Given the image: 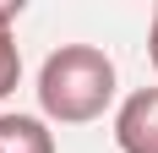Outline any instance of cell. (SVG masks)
Wrapping results in <instances>:
<instances>
[{"mask_svg": "<svg viewBox=\"0 0 158 153\" xmlns=\"http://www.w3.org/2000/svg\"><path fill=\"white\" fill-rule=\"evenodd\" d=\"M114 98V60L98 44H60L38 71V109L60 126L98 120Z\"/></svg>", "mask_w": 158, "mask_h": 153, "instance_id": "cell-1", "label": "cell"}, {"mask_svg": "<svg viewBox=\"0 0 158 153\" xmlns=\"http://www.w3.org/2000/svg\"><path fill=\"white\" fill-rule=\"evenodd\" d=\"M120 153H158V88H136L114 115Z\"/></svg>", "mask_w": 158, "mask_h": 153, "instance_id": "cell-2", "label": "cell"}, {"mask_svg": "<svg viewBox=\"0 0 158 153\" xmlns=\"http://www.w3.org/2000/svg\"><path fill=\"white\" fill-rule=\"evenodd\" d=\"M0 153H55V137L33 115H0Z\"/></svg>", "mask_w": 158, "mask_h": 153, "instance_id": "cell-3", "label": "cell"}, {"mask_svg": "<svg viewBox=\"0 0 158 153\" xmlns=\"http://www.w3.org/2000/svg\"><path fill=\"white\" fill-rule=\"evenodd\" d=\"M16 11H22V0H11V6H0V98L6 93H16V82H22V55H16Z\"/></svg>", "mask_w": 158, "mask_h": 153, "instance_id": "cell-4", "label": "cell"}, {"mask_svg": "<svg viewBox=\"0 0 158 153\" xmlns=\"http://www.w3.org/2000/svg\"><path fill=\"white\" fill-rule=\"evenodd\" d=\"M147 49H153V71H158V6H153V33H147Z\"/></svg>", "mask_w": 158, "mask_h": 153, "instance_id": "cell-5", "label": "cell"}]
</instances>
